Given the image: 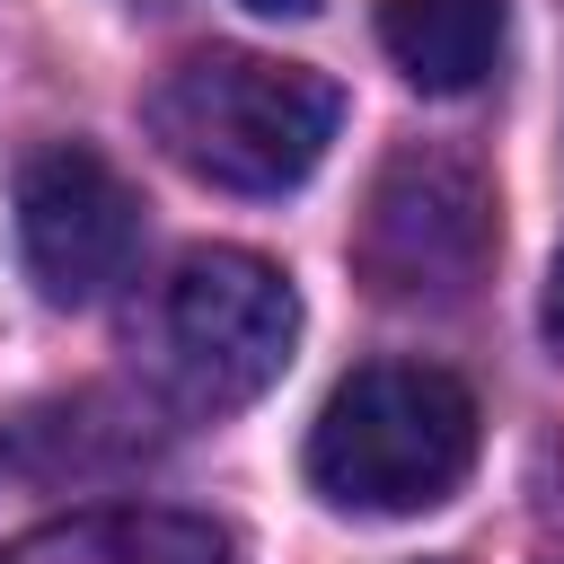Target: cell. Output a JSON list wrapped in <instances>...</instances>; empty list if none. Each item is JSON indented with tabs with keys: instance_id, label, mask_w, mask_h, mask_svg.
<instances>
[{
	"instance_id": "obj_1",
	"label": "cell",
	"mask_w": 564,
	"mask_h": 564,
	"mask_svg": "<svg viewBox=\"0 0 564 564\" xmlns=\"http://www.w3.org/2000/svg\"><path fill=\"white\" fill-rule=\"evenodd\" d=\"M344 123V88L308 62H273V53H185L159 88H150V132L159 150L220 185V194H291L317 176L326 141Z\"/></svg>"
},
{
	"instance_id": "obj_2",
	"label": "cell",
	"mask_w": 564,
	"mask_h": 564,
	"mask_svg": "<svg viewBox=\"0 0 564 564\" xmlns=\"http://www.w3.org/2000/svg\"><path fill=\"white\" fill-rule=\"evenodd\" d=\"M476 467V397L432 361L352 370L308 423V485L335 511L405 520L467 485Z\"/></svg>"
},
{
	"instance_id": "obj_3",
	"label": "cell",
	"mask_w": 564,
	"mask_h": 564,
	"mask_svg": "<svg viewBox=\"0 0 564 564\" xmlns=\"http://www.w3.org/2000/svg\"><path fill=\"white\" fill-rule=\"evenodd\" d=\"M159 335H167L176 397L194 414H238L282 379V361L300 344V291L282 264H264L247 247H203L176 264Z\"/></svg>"
},
{
	"instance_id": "obj_4",
	"label": "cell",
	"mask_w": 564,
	"mask_h": 564,
	"mask_svg": "<svg viewBox=\"0 0 564 564\" xmlns=\"http://www.w3.org/2000/svg\"><path fill=\"white\" fill-rule=\"evenodd\" d=\"M18 247L53 308H88L132 273L141 203L88 141H53L18 167Z\"/></svg>"
},
{
	"instance_id": "obj_5",
	"label": "cell",
	"mask_w": 564,
	"mask_h": 564,
	"mask_svg": "<svg viewBox=\"0 0 564 564\" xmlns=\"http://www.w3.org/2000/svg\"><path fill=\"white\" fill-rule=\"evenodd\" d=\"M494 247V194L476 167L441 159V150H405L379 167L370 212H361V264L388 300H449L485 273Z\"/></svg>"
},
{
	"instance_id": "obj_6",
	"label": "cell",
	"mask_w": 564,
	"mask_h": 564,
	"mask_svg": "<svg viewBox=\"0 0 564 564\" xmlns=\"http://www.w3.org/2000/svg\"><path fill=\"white\" fill-rule=\"evenodd\" d=\"M0 564H238V546L194 511H70L9 538Z\"/></svg>"
},
{
	"instance_id": "obj_7",
	"label": "cell",
	"mask_w": 564,
	"mask_h": 564,
	"mask_svg": "<svg viewBox=\"0 0 564 564\" xmlns=\"http://www.w3.org/2000/svg\"><path fill=\"white\" fill-rule=\"evenodd\" d=\"M379 53L423 97H467L502 62V0H379Z\"/></svg>"
},
{
	"instance_id": "obj_8",
	"label": "cell",
	"mask_w": 564,
	"mask_h": 564,
	"mask_svg": "<svg viewBox=\"0 0 564 564\" xmlns=\"http://www.w3.org/2000/svg\"><path fill=\"white\" fill-rule=\"evenodd\" d=\"M538 326H546V344L564 352V247H555V264H546V300H538Z\"/></svg>"
},
{
	"instance_id": "obj_9",
	"label": "cell",
	"mask_w": 564,
	"mask_h": 564,
	"mask_svg": "<svg viewBox=\"0 0 564 564\" xmlns=\"http://www.w3.org/2000/svg\"><path fill=\"white\" fill-rule=\"evenodd\" d=\"M247 9H256V18H317L326 0H247Z\"/></svg>"
}]
</instances>
